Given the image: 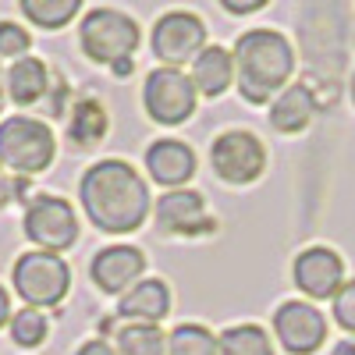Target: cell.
I'll list each match as a JSON object with an SVG mask.
<instances>
[{
  "instance_id": "1",
  "label": "cell",
  "mask_w": 355,
  "mask_h": 355,
  "mask_svg": "<svg viewBox=\"0 0 355 355\" xmlns=\"http://www.w3.org/2000/svg\"><path fill=\"white\" fill-rule=\"evenodd\" d=\"M78 202L103 234H132L153 210L150 185L128 160H100L78 182Z\"/></svg>"
},
{
  "instance_id": "2",
  "label": "cell",
  "mask_w": 355,
  "mask_h": 355,
  "mask_svg": "<svg viewBox=\"0 0 355 355\" xmlns=\"http://www.w3.org/2000/svg\"><path fill=\"white\" fill-rule=\"evenodd\" d=\"M234 57V82L245 103H270L277 93L288 89V78L295 71V50L288 36H281L277 28H249L239 36L231 50Z\"/></svg>"
},
{
  "instance_id": "3",
  "label": "cell",
  "mask_w": 355,
  "mask_h": 355,
  "mask_svg": "<svg viewBox=\"0 0 355 355\" xmlns=\"http://www.w3.org/2000/svg\"><path fill=\"white\" fill-rule=\"evenodd\" d=\"M139 25L132 15L117 11V8H96L89 11L78 25V46L82 53L89 57L93 64H121V61H132L135 50H139Z\"/></svg>"
},
{
  "instance_id": "4",
  "label": "cell",
  "mask_w": 355,
  "mask_h": 355,
  "mask_svg": "<svg viewBox=\"0 0 355 355\" xmlns=\"http://www.w3.org/2000/svg\"><path fill=\"white\" fill-rule=\"evenodd\" d=\"M11 284H15V295L25 306L50 309V306H61L64 295L71 291V270L57 252L33 249V252H21L15 259Z\"/></svg>"
},
{
  "instance_id": "5",
  "label": "cell",
  "mask_w": 355,
  "mask_h": 355,
  "mask_svg": "<svg viewBox=\"0 0 355 355\" xmlns=\"http://www.w3.org/2000/svg\"><path fill=\"white\" fill-rule=\"evenodd\" d=\"M57 157V139L40 117L15 114L0 121V167L15 174H43Z\"/></svg>"
},
{
  "instance_id": "6",
  "label": "cell",
  "mask_w": 355,
  "mask_h": 355,
  "mask_svg": "<svg viewBox=\"0 0 355 355\" xmlns=\"http://www.w3.org/2000/svg\"><path fill=\"white\" fill-rule=\"evenodd\" d=\"M21 231L33 245L61 256V252L78 245V214L61 196H36L25 206Z\"/></svg>"
},
{
  "instance_id": "7",
  "label": "cell",
  "mask_w": 355,
  "mask_h": 355,
  "mask_svg": "<svg viewBox=\"0 0 355 355\" xmlns=\"http://www.w3.org/2000/svg\"><path fill=\"white\" fill-rule=\"evenodd\" d=\"M199 89L182 68H153L142 82V107L157 125H185L196 114Z\"/></svg>"
},
{
  "instance_id": "8",
  "label": "cell",
  "mask_w": 355,
  "mask_h": 355,
  "mask_svg": "<svg viewBox=\"0 0 355 355\" xmlns=\"http://www.w3.org/2000/svg\"><path fill=\"white\" fill-rule=\"evenodd\" d=\"M210 167L227 185H252L266 171V146L245 128L220 132L210 146Z\"/></svg>"
},
{
  "instance_id": "9",
  "label": "cell",
  "mask_w": 355,
  "mask_h": 355,
  "mask_svg": "<svg viewBox=\"0 0 355 355\" xmlns=\"http://www.w3.org/2000/svg\"><path fill=\"white\" fill-rule=\"evenodd\" d=\"M150 46H153V57L164 68L192 64L196 57L206 50V25L192 11H167L153 25Z\"/></svg>"
},
{
  "instance_id": "10",
  "label": "cell",
  "mask_w": 355,
  "mask_h": 355,
  "mask_svg": "<svg viewBox=\"0 0 355 355\" xmlns=\"http://www.w3.org/2000/svg\"><path fill=\"white\" fill-rule=\"evenodd\" d=\"M274 338L288 355H316L327 345V316L309 299H288L274 309Z\"/></svg>"
},
{
  "instance_id": "11",
  "label": "cell",
  "mask_w": 355,
  "mask_h": 355,
  "mask_svg": "<svg viewBox=\"0 0 355 355\" xmlns=\"http://www.w3.org/2000/svg\"><path fill=\"white\" fill-rule=\"evenodd\" d=\"M345 259L331 245H309L291 263V284L299 288L309 302H327L345 284Z\"/></svg>"
},
{
  "instance_id": "12",
  "label": "cell",
  "mask_w": 355,
  "mask_h": 355,
  "mask_svg": "<svg viewBox=\"0 0 355 355\" xmlns=\"http://www.w3.org/2000/svg\"><path fill=\"white\" fill-rule=\"evenodd\" d=\"M153 217L160 234H178V239H192V234H210L217 220L210 217L206 196L196 189H167L153 202Z\"/></svg>"
},
{
  "instance_id": "13",
  "label": "cell",
  "mask_w": 355,
  "mask_h": 355,
  "mask_svg": "<svg viewBox=\"0 0 355 355\" xmlns=\"http://www.w3.org/2000/svg\"><path fill=\"white\" fill-rule=\"evenodd\" d=\"M142 274H146V252L125 242L100 249L93 263H89V277L107 295H125L132 284H139Z\"/></svg>"
},
{
  "instance_id": "14",
  "label": "cell",
  "mask_w": 355,
  "mask_h": 355,
  "mask_svg": "<svg viewBox=\"0 0 355 355\" xmlns=\"http://www.w3.org/2000/svg\"><path fill=\"white\" fill-rule=\"evenodd\" d=\"M196 150L182 139H157L146 150V171L160 189H185L196 178Z\"/></svg>"
},
{
  "instance_id": "15",
  "label": "cell",
  "mask_w": 355,
  "mask_h": 355,
  "mask_svg": "<svg viewBox=\"0 0 355 355\" xmlns=\"http://www.w3.org/2000/svg\"><path fill=\"white\" fill-rule=\"evenodd\" d=\"M167 313H171V284L160 277H146L117 299V316L128 323H160Z\"/></svg>"
},
{
  "instance_id": "16",
  "label": "cell",
  "mask_w": 355,
  "mask_h": 355,
  "mask_svg": "<svg viewBox=\"0 0 355 355\" xmlns=\"http://www.w3.org/2000/svg\"><path fill=\"white\" fill-rule=\"evenodd\" d=\"M316 114V100L306 85H288L284 93H277V100L270 103V128L281 135H299L309 128Z\"/></svg>"
},
{
  "instance_id": "17",
  "label": "cell",
  "mask_w": 355,
  "mask_h": 355,
  "mask_svg": "<svg viewBox=\"0 0 355 355\" xmlns=\"http://www.w3.org/2000/svg\"><path fill=\"white\" fill-rule=\"evenodd\" d=\"M192 82H196V89L202 96H210V100L224 96L231 89V82H234V57H231V50L206 46L192 61Z\"/></svg>"
},
{
  "instance_id": "18",
  "label": "cell",
  "mask_w": 355,
  "mask_h": 355,
  "mask_svg": "<svg viewBox=\"0 0 355 355\" xmlns=\"http://www.w3.org/2000/svg\"><path fill=\"white\" fill-rule=\"evenodd\" d=\"M50 85V71L40 57H18L8 71V96L18 103V107H33L43 100Z\"/></svg>"
},
{
  "instance_id": "19",
  "label": "cell",
  "mask_w": 355,
  "mask_h": 355,
  "mask_svg": "<svg viewBox=\"0 0 355 355\" xmlns=\"http://www.w3.org/2000/svg\"><path fill=\"white\" fill-rule=\"evenodd\" d=\"M103 331L110 334L114 331V348L117 355H167V334L157 327V323H121V327H114V323H103Z\"/></svg>"
},
{
  "instance_id": "20",
  "label": "cell",
  "mask_w": 355,
  "mask_h": 355,
  "mask_svg": "<svg viewBox=\"0 0 355 355\" xmlns=\"http://www.w3.org/2000/svg\"><path fill=\"white\" fill-rule=\"evenodd\" d=\"M110 121H107V110L96 100H78L71 110V121H68V139L78 146V150H96L103 142Z\"/></svg>"
},
{
  "instance_id": "21",
  "label": "cell",
  "mask_w": 355,
  "mask_h": 355,
  "mask_svg": "<svg viewBox=\"0 0 355 355\" xmlns=\"http://www.w3.org/2000/svg\"><path fill=\"white\" fill-rule=\"evenodd\" d=\"M220 355H274V341L259 323H234L220 338Z\"/></svg>"
},
{
  "instance_id": "22",
  "label": "cell",
  "mask_w": 355,
  "mask_h": 355,
  "mask_svg": "<svg viewBox=\"0 0 355 355\" xmlns=\"http://www.w3.org/2000/svg\"><path fill=\"white\" fill-rule=\"evenodd\" d=\"M18 8H21V15L33 21L36 28L53 33V28H64L78 15L82 0H18Z\"/></svg>"
},
{
  "instance_id": "23",
  "label": "cell",
  "mask_w": 355,
  "mask_h": 355,
  "mask_svg": "<svg viewBox=\"0 0 355 355\" xmlns=\"http://www.w3.org/2000/svg\"><path fill=\"white\" fill-rule=\"evenodd\" d=\"M167 355H220V345L202 323H178L167 334Z\"/></svg>"
},
{
  "instance_id": "24",
  "label": "cell",
  "mask_w": 355,
  "mask_h": 355,
  "mask_svg": "<svg viewBox=\"0 0 355 355\" xmlns=\"http://www.w3.org/2000/svg\"><path fill=\"white\" fill-rule=\"evenodd\" d=\"M8 327H11V341L18 348H40L50 338V320L43 316V309H33V306L15 313Z\"/></svg>"
},
{
  "instance_id": "25",
  "label": "cell",
  "mask_w": 355,
  "mask_h": 355,
  "mask_svg": "<svg viewBox=\"0 0 355 355\" xmlns=\"http://www.w3.org/2000/svg\"><path fill=\"white\" fill-rule=\"evenodd\" d=\"M331 316L348 338H355V277H348L338 288V295L331 299Z\"/></svg>"
},
{
  "instance_id": "26",
  "label": "cell",
  "mask_w": 355,
  "mask_h": 355,
  "mask_svg": "<svg viewBox=\"0 0 355 355\" xmlns=\"http://www.w3.org/2000/svg\"><path fill=\"white\" fill-rule=\"evenodd\" d=\"M33 46V36L15 21H0V57H25V50Z\"/></svg>"
},
{
  "instance_id": "27",
  "label": "cell",
  "mask_w": 355,
  "mask_h": 355,
  "mask_svg": "<svg viewBox=\"0 0 355 355\" xmlns=\"http://www.w3.org/2000/svg\"><path fill=\"white\" fill-rule=\"evenodd\" d=\"M75 355H117V348H114L110 338H89V341L78 345Z\"/></svg>"
},
{
  "instance_id": "28",
  "label": "cell",
  "mask_w": 355,
  "mask_h": 355,
  "mask_svg": "<svg viewBox=\"0 0 355 355\" xmlns=\"http://www.w3.org/2000/svg\"><path fill=\"white\" fill-rule=\"evenodd\" d=\"M270 0H220V8L227 15H252V11H263Z\"/></svg>"
},
{
  "instance_id": "29",
  "label": "cell",
  "mask_w": 355,
  "mask_h": 355,
  "mask_svg": "<svg viewBox=\"0 0 355 355\" xmlns=\"http://www.w3.org/2000/svg\"><path fill=\"white\" fill-rule=\"evenodd\" d=\"M11 316H15V313H11V291L0 284V327H8Z\"/></svg>"
},
{
  "instance_id": "30",
  "label": "cell",
  "mask_w": 355,
  "mask_h": 355,
  "mask_svg": "<svg viewBox=\"0 0 355 355\" xmlns=\"http://www.w3.org/2000/svg\"><path fill=\"white\" fill-rule=\"evenodd\" d=\"M11 196H15V185H11V178L4 174V167H0V210L11 202Z\"/></svg>"
},
{
  "instance_id": "31",
  "label": "cell",
  "mask_w": 355,
  "mask_h": 355,
  "mask_svg": "<svg viewBox=\"0 0 355 355\" xmlns=\"http://www.w3.org/2000/svg\"><path fill=\"white\" fill-rule=\"evenodd\" d=\"M331 355H355V338H345V341H338Z\"/></svg>"
},
{
  "instance_id": "32",
  "label": "cell",
  "mask_w": 355,
  "mask_h": 355,
  "mask_svg": "<svg viewBox=\"0 0 355 355\" xmlns=\"http://www.w3.org/2000/svg\"><path fill=\"white\" fill-rule=\"evenodd\" d=\"M4 100H8V75L0 68V110H4Z\"/></svg>"
},
{
  "instance_id": "33",
  "label": "cell",
  "mask_w": 355,
  "mask_h": 355,
  "mask_svg": "<svg viewBox=\"0 0 355 355\" xmlns=\"http://www.w3.org/2000/svg\"><path fill=\"white\" fill-rule=\"evenodd\" d=\"M348 93H352V103H355V75H352V85H348Z\"/></svg>"
}]
</instances>
